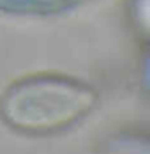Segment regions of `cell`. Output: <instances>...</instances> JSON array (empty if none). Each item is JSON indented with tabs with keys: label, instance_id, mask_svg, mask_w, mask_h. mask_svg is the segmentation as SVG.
I'll use <instances>...</instances> for the list:
<instances>
[{
	"label": "cell",
	"instance_id": "7a4b0ae2",
	"mask_svg": "<svg viewBox=\"0 0 150 154\" xmlns=\"http://www.w3.org/2000/svg\"><path fill=\"white\" fill-rule=\"evenodd\" d=\"M138 18L141 25L150 32V0H140L138 4Z\"/></svg>",
	"mask_w": 150,
	"mask_h": 154
},
{
	"label": "cell",
	"instance_id": "6da1fadb",
	"mask_svg": "<svg viewBox=\"0 0 150 154\" xmlns=\"http://www.w3.org/2000/svg\"><path fill=\"white\" fill-rule=\"evenodd\" d=\"M95 103L85 83L67 76H35L20 82L9 99V115L20 128L34 131L57 129L83 117Z\"/></svg>",
	"mask_w": 150,
	"mask_h": 154
}]
</instances>
